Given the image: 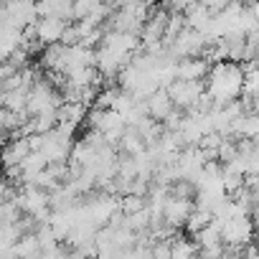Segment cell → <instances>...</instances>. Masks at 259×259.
<instances>
[{"label": "cell", "mask_w": 259, "mask_h": 259, "mask_svg": "<svg viewBox=\"0 0 259 259\" xmlns=\"http://www.w3.org/2000/svg\"><path fill=\"white\" fill-rule=\"evenodd\" d=\"M61 31H64V26L59 23V21H46L41 28H38V33H41V38H46V41H56L59 36H61Z\"/></svg>", "instance_id": "obj_1"}]
</instances>
